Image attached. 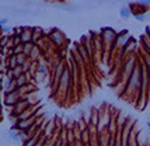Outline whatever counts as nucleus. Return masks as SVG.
I'll return each instance as SVG.
<instances>
[{
    "label": "nucleus",
    "instance_id": "nucleus-1",
    "mask_svg": "<svg viewBox=\"0 0 150 146\" xmlns=\"http://www.w3.org/2000/svg\"><path fill=\"white\" fill-rule=\"evenodd\" d=\"M140 89H142V65H136L133 67L129 79L125 83L124 94L126 93L129 97H133Z\"/></svg>",
    "mask_w": 150,
    "mask_h": 146
},
{
    "label": "nucleus",
    "instance_id": "nucleus-2",
    "mask_svg": "<svg viewBox=\"0 0 150 146\" xmlns=\"http://www.w3.org/2000/svg\"><path fill=\"white\" fill-rule=\"evenodd\" d=\"M117 37H118V34L115 33L112 28H110V27H105L104 30L101 31V41H103V44H104L108 49L115 47Z\"/></svg>",
    "mask_w": 150,
    "mask_h": 146
},
{
    "label": "nucleus",
    "instance_id": "nucleus-3",
    "mask_svg": "<svg viewBox=\"0 0 150 146\" xmlns=\"http://www.w3.org/2000/svg\"><path fill=\"white\" fill-rule=\"evenodd\" d=\"M48 40H51L55 45H62V44L65 42L66 38H65V35L60 33L59 30H56V28H55V30H52V31H51V34L48 35Z\"/></svg>",
    "mask_w": 150,
    "mask_h": 146
},
{
    "label": "nucleus",
    "instance_id": "nucleus-4",
    "mask_svg": "<svg viewBox=\"0 0 150 146\" xmlns=\"http://www.w3.org/2000/svg\"><path fill=\"white\" fill-rule=\"evenodd\" d=\"M20 40L21 44H28V42H33V28H24L23 27V31L20 34Z\"/></svg>",
    "mask_w": 150,
    "mask_h": 146
},
{
    "label": "nucleus",
    "instance_id": "nucleus-5",
    "mask_svg": "<svg viewBox=\"0 0 150 146\" xmlns=\"http://www.w3.org/2000/svg\"><path fill=\"white\" fill-rule=\"evenodd\" d=\"M44 31L39 28V27H34L33 28V42L35 44V42H38V41L44 40Z\"/></svg>",
    "mask_w": 150,
    "mask_h": 146
},
{
    "label": "nucleus",
    "instance_id": "nucleus-6",
    "mask_svg": "<svg viewBox=\"0 0 150 146\" xmlns=\"http://www.w3.org/2000/svg\"><path fill=\"white\" fill-rule=\"evenodd\" d=\"M16 80V84H17V89H20V87H25L27 84H30L28 83V76H27V73H23L21 76H18Z\"/></svg>",
    "mask_w": 150,
    "mask_h": 146
},
{
    "label": "nucleus",
    "instance_id": "nucleus-7",
    "mask_svg": "<svg viewBox=\"0 0 150 146\" xmlns=\"http://www.w3.org/2000/svg\"><path fill=\"white\" fill-rule=\"evenodd\" d=\"M119 16L121 18H129L132 16V9L131 6H122L119 9Z\"/></svg>",
    "mask_w": 150,
    "mask_h": 146
},
{
    "label": "nucleus",
    "instance_id": "nucleus-8",
    "mask_svg": "<svg viewBox=\"0 0 150 146\" xmlns=\"http://www.w3.org/2000/svg\"><path fill=\"white\" fill-rule=\"evenodd\" d=\"M8 136L14 140V142H21V136H20V131H17L16 128H11L10 131H8Z\"/></svg>",
    "mask_w": 150,
    "mask_h": 146
},
{
    "label": "nucleus",
    "instance_id": "nucleus-9",
    "mask_svg": "<svg viewBox=\"0 0 150 146\" xmlns=\"http://www.w3.org/2000/svg\"><path fill=\"white\" fill-rule=\"evenodd\" d=\"M58 140H59V135L56 136V133L53 135L52 138H48V136H46L45 142H44V146H56V143H58Z\"/></svg>",
    "mask_w": 150,
    "mask_h": 146
},
{
    "label": "nucleus",
    "instance_id": "nucleus-10",
    "mask_svg": "<svg viewBox=\"0 0 150 146\" xmlns=\"http://www.w3.org/2000/svg\"><path fill=\"white\" fill-rule=\"evenodd\" d=\"M39 51H41V49H39V47L38 45H37V44H35V47L33 48V51H31V52H30V55H28V58H30V59H37V58H38L39 56Z\"/></svg>",
    "mask_w": 150,
    "mask_h": 146
},
{
    "label": "nucleus",
    "instance_id": "nucleus-11",
    "mask_svg": "<svg viewBox=\"0 0 150 146\" xmlns=\"http://www.w3.org/2000/svg\"><path fill=\"white\" fill-rule=\"evenodd\" d=\"M8 17H3L1 18V21H0V27H7V24H8Z\"/></svg>",
    "mask_w": 150,
    "mask_h": 146
},
{
    "label": "nucleus",
    "instance_id": "nucleus-12",
    "mask_svg": "<svg viewBox=\"0 0 150 146\" xmlns=\"http://www.w3.org/2000/svg\"><path fill=\"white\" fill-rule=\"evenodd\" d=\"M135 18L136 20H139V21H144V14H135Z\"/></svg>",
    "mask_w": 150,
    "mask_h": 146
},
{
    "label": "nucleus",
    "instance_id": "nucleus-13",
    "mask_svg": "<svg viewBox=\"0 0 150 146\" xmlns=\"http://www.w3.org/2000/svg\"><path fill=\"white\" fill-rule=\"evenodd\" d=\"M1 31H3V34L11 33V30H10V27H8V26H7V27H1Z\"/></svg>",
    "mask_w": 150,
    "mask_h": 146
},
{
    "label": "nucleus",
    "instance_id": "nucleus-14",
    "mask_svg": "<svg viewBox=\"0 0 150 146\" xmlns=\"http://www.w3.org/2000/svg\"><path fill=\"white\" fill-rule=\"evenodd\" d=\"M45 139H46V136H44V138L39 140V142H38V143H37L35 146H44V142H45Z\"/></svg>",
    "mask_w": 150,
    "mask_h": 146
},
{
    "label": "nucleus",
    "instance_id": "nucleus-15",
    "mask_svg": "<svg viewBox=\"0 0 150 146\" xmlns=\"http://www.w3.org/2000/svg\"><path fill=\"white\" fill-rule=\"evenodd\" d=\"M139 4H144V6H150V0H143V1H139Z\"/></svg>",
    "mask_w": 150,
    "mask_h": 146
},
{
    "label": "nucleus",
    "instance_id": "nucleus-16",
    "mask_svg": "<svg viewBox=\"0 0 150 146\" xmlns=\"http://www.w3.org/2000/svg\"><path fill=\"white\" fill-rule=\"evenodd\" d=\"M149 146H150V145H149Z\"/></svg>",
    "mask_w": 150,
    "mask_h": 146
}]
</instances>
